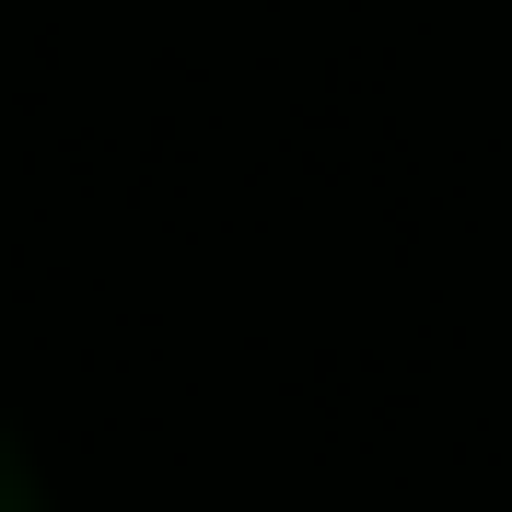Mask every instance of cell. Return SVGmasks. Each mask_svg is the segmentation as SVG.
I'll return each mask as SVG.
<instances>
[{"instance_id":"obj_1","label":"cell","mask_w":512,"mask_h":512,"mask_svg":"<svg viewBox=\"0 0 512 512\" xmlns=\"http://www.w3.org/2000/svg\"><path fill=\"white\" fill-rule=\"evenodd\" d=\"M0 512H35V466H24V443L0 431Z\"/></svg>"}]
</instances>
